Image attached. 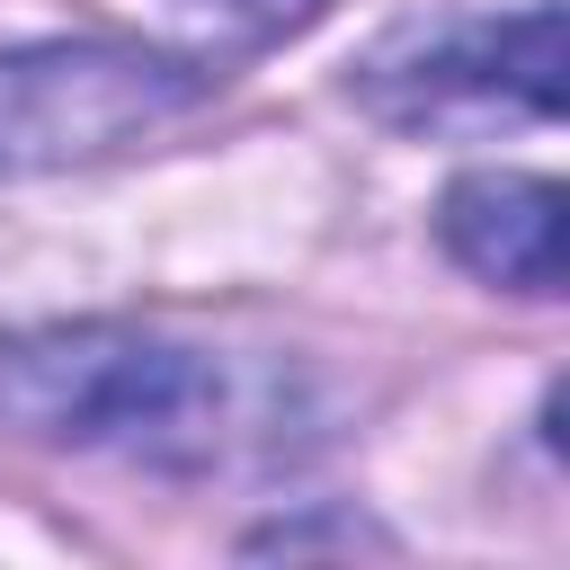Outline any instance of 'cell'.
<instances>
[{"mask_svg":"<svg viewBox=\"0 0 570 570\" xmlns=\"http://www.w3.org/2000/svg\"><path fill=\"white\" fill-rule=\"evenodd\" d=\"M232 410H240L232 365L169 330L134 321L0 330V436L214 463L232 445Z\"/></svg>","mask_w":570,"mask_h":570,"instance_id":"6da1fadb","label":"cell"},{"mask_svg":"<svg viewBox=\"0 0 570 570\" xmlns=\"http://www.w3.org/2000/svg\"><path fill=\"white\" fill-rule=\"evenodd\" d=\"M214 80L178 53L116 36H45L0 53V178L80 169L178 125Z\"/></svg>","mask_w":570,"mask_h":570,"instance_id":"7a4b0ae2","label":"cell"},{"mask_svg":"<svg viewBox=\"0 0 570 570\" xmlns=\"http://www.w3.org/2000/svg\"><path fill=\"white\" fill-rule=\"evenodd\" d=\"M365 107L392 125H472L499 107L561 116V9L534 0L517 18H428L365 53Z\"/></svg>","mask_w":570,"mask_h":570,"instance_id":"3957f363","label":"cell"},{"mask_svg":"<svg viewBox=\"0 0 570 570\" xmlns=\"http://www.w3.org/2000/svg\"><path fill=\"white\" fill-rule=\"evenodd\" d=\"M436 232L472 276H490L508 294H561V187L552 178L472 169L445 187Z\"/></svg>","mask_w":570,"mask_h":570,"instance_id":"277c9868","label":"cell"}]
</instances>
